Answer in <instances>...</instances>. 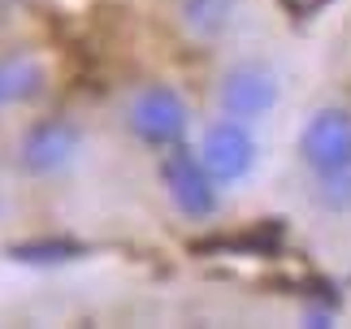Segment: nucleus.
Returning a JSON list of instances; mask_svg holds the SVG:
<instances>
[{"label":"nucleus","instance_id":"f257e3e1","mask_svg":"<svg viewBox=\"0 0 351 329\" xmlns=\"http://www.w3.org/2000/svg\"><path fill=\"white\" fill-rule=\"evenodd\" d=\"M126 121L134 130V139H143L147 147H173L186 130V104L173 87H152L134 91L130 104H126Z\"/></svg>","mask_w":351,"mask_h":329},{"label":"nucleus","instance_id":"f03ea898","mask_svg":"<svg viewBox=\"0 0 351 329\" xmlns=\"http://www.w3.org/2000/svg\"><path fill=\"white\" fill-rule=\"evenodd\" d=\"M160 182H165L173 208H178L182 217H213L217 212V178L208 173V164L191 156L186 147H165V156H160Z\"/></svg>","mask_w":351,"mask_h":329},{"label":"nucleus","instance_id":"7ed1b4c3","mask_svg":"<svg viewBox=\"0 0 351 329\" xmlns=\"http://www.w3.org/2000/svg\"><path fill=\"white\" fill-rule=\"evenodd\" d=\"M78 147H83V134H78L74 121L48 117V121H39V126L26 130V139H22V169H31L39 178H52V173L70 169L74 156H78Z\"/></svg>","mask_w":351,"mask_h":329},{"label":"nucleus","instance_id":"20e7f679","mask_svg":"<svg viewBox=\"0 0 351 329\" xmlns=\"http://www.w3.org/2000/svg\"><path fill=\"white\" fill-rule=\"evenodd\" d=\"M199 160L208 164V173L217 182H239L256 164V139L247 134V126L239 117L217 121V126H208L204 143H199Z\"/></svg>","mask_w":351,"mask_h":329},{"label":"nucleus","instance_id":"39448f33","mask_svg":"<svg viewBox=\"0 0 351 329\" xmlns=\"http://www.w3.org/2000/svg\"><path fill=\"white\" fill-rule=\"evenodd\" d=\"M300 152L317 173H339L351 169V117L339 108H326L304 126L300 134Z\"/></svg>","mask_w":351,"mask_h":329},{"label":"nucleus","instance_id":"423d86ee","mask_svg":"<svg viewBox=\"0 0 351 329\" xmlns=\"http://www.w3.org/2000/svg\"><path fill=\"white\" fill-rule=\"evenodd\" d=\"M217 100H221L226 117L252 121V117H261V113H269V108L278 104V82H274V74H269L265 65H234V70L221 78Z\"/></svg>","mask_w":351,"mask_h":329},{"label":"nucleus","instance_id":"0eeeda50","mask_svg":"<svg viewBox=\"0 0 351 329\" xmlns=\"http://www.w3.org/2000/svg\"><path fill=\"white\" fill-rule=\"evenodd\" d=\"M44 87H48V74L35 57H26V52L0 57V104H26Z\"/></svg>","mask_w":351,"mask_h":329},{"label":"nucleus","instance_id":"6e6552de","mask_svg":"<svg viewBox=\"0 0 351 329\" xmlns=\"http://www.w3.org/2000/svg\"><path fill=\"white\" fill-rule=\"evenodd\" d=\"M9 256L22 265H65V260L87 256V247L74 239H35V243H13Z\"/></svg>","mask_w":351,"mask_h":329},{"label":"nucleus","instance_id":"1a4fd4ad","mask_svg":"<svg viewBox=\"0 0 351 329\" xmlns=\"http://www.w3.org/2000/svg\"><path fill=\"white\" fill-rule=\"evenodd\" d=\"M182 18L199 35H217L234 18V0H182Z\"/></svg>","mask_w":351,"mask_h":329},{"label":"nucleus","instance_id":"9d476101","mask_svg":"<svg viewBox=\"0 0 351 329\" xmlns=\"http://www.w3.org/2000/svg\"><path fill=\"white\" fill-rule=\"evenodd\" d=\"M321 204H330V208H347V204H351V169L321 173Z\"/></svg>","mask_w":351,"mask_h":329},{"label":"nucleus","instance_id":"9b49d317","mask_svg":"<svg viewBox=\"0 0 351 329\" xmlns=\"http://www.w3.org/2000/svg\"><path fill=\"white\" fill-rule=\"evenodd\" d=\"M282 5H287L291 13H300V18H308V13H317L326 0H282Z\"/></svg>","mask_w":351,"mask_h":329}]
</instances>
